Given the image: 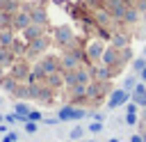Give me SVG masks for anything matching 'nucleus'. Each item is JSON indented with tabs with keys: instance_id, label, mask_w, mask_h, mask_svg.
I'll list each match as a JSON object with an SVG mask.
<instances>
[{
	"instance_id": "obj_1",
	"label": "nucleus",
	"mask_w": 146,
	"mask_h": 142,
	"mask_svg": "<svg viewBox=\"0 0 146 142\" xmlns=\"http://www.w3.org/2000/svg\"><path fill=\"white\" fill-rule=\"evenodd\" d=\"M94 80V71L91 69H75V71H66V85L68 87H78V85H89Z\"/></svg>"
},
{
	"instance_id": "obj_2",
	"label": "nucleus",
	"mask_w": 146,
	"mask_h": 142,
	"mask_svg": "<svg viewBox=\"0 0 146 142\" xmlns=\"http://www.w3.org/2000/svg\"><path fill=\"white\" fill-rule=\"evenodd\" d=\"M89 112L84 110V108H73V105H66V108H62L59 112H57V119L59 121H80L82 117H87Z\"/></svg>"
},
{
	"instance_id": "obj_3",
	"label": "nucleus",
	"mask_w": 146,
	"mask_h": 142,
	"mask_svg": "<svg viewBox=\"0 0 146 142\" xmlns=\"http://www.w3.org/2000/svg\"><path fill=\"white\" fill-rule=\"evenodd\" d=\"M52 39H55V44H57V46H62V48L73 46V27H68V25H59V27L55 30Z\"/></svg>"
},
{
	"instance_id": "obj_4",
	"label": "nucleus",
	"mask_w": 146,
	"mask_h": 142,
	"mask_svg": "<svg viewBox=\"0 0 146 142\" xmlns=\"http://www.w3.org/2000/svg\"><path fill=\"white\" fill-rule=\"evenodd\" d=\"M84 60V55L82 53H78V50H66L64 55H62V69L64 71H75V69H80V62Z\"/></svg>"
},
{
	"instance_id": "obj_5",
	"label": "nucleus",
	"mask_w": 146,
	"mask_h": 142,
	"mask_svg": "<svg viewBox=\"0 0 146 142\" xmlns=\"http://www.w3.org/2000/svg\"><path fill=\"white\" fill-rule=\"evenodd\" d=\"M128 98H132V94H130V92H125L123 87L112 89V92H110V98H107V108H110V110L121 108V105H125V103H128Z\"/></svg>"
},
{
	"instance_id": "obj_6",
	"label": "nucleus",
	"mask_w": 146,
	"mask_h": 142,
	"mask_svg": "<svg viewBox=\"0 0 146 142\" xmlns=\"http://www.w3.org/2000/svg\"><path fill=\"white\" fill-rule=\"evenodd\" d=\"M123 55H119V48H105V53H103V57H100V64H105L110 71H114V66H119L123 60H121Z\"/></svg>"
},
{
	"instance_id": "obj_7",
	"label": "nucleus",
	"mask_w": 146,
	"mask_h": 142,
	"mask_svg": "<svg viewBox=\"0 0 146 142\" xmlns=\"http://www.w3.org/2000/svg\"><path fill=\"white\" fill-rule=\"evenodd\" d=\"M46 76L48 73H55V71H59V66H62V57H55V55H48V57H43L39 64H36Z\"/></svg>"
},
{
	"instance_id": "obj_8",
	"label": "nucleus",
	"mask_w": 146,
	"mask_h": 142,
	"mask_svg": "<svg viewBox=\"0 0 146 142\" xmlns=\"http://www.w3.org/2000/svg\"><path fill=\"white\" fill-rule=\"evenodd\" d=\"M11 25H14L16 30H25L27 25H32V16H30V9H23V11H18V14L11 18Z\"/></svg>"
},
{
	"instance_id": "obj_9",
	"label": "nucleus",
	"mask_w": 146,
	"mask_h": 142,
	"mask_svg": "<svg viewBox=\"0 0 146 142\" xmlns=\"http://www.w3.org/2000/svg\"><path fill=\"white\" fill-rule=\"evenodd\" d=\"M103 53H105V46H103V41H98V39H94V41L87 46V57H89L91 62L100 60V57H103Z\"/></svg>"
},
{
	"instance_id": "obj_10",
	"label": "nucleus",
	"mask_w": 146,
	"mask_h": 142,
	"mask_svg": "<svg viewBox=\"0 0 146 142\" xmlns=\"http://www.w3.org/2000/svg\"><path fill=\"white\" fill-rule=\"evenodd\" d=\"M48 46H50V44H48L46 37H36V39L30 41V46H27V55H39V53H43Z\"/></svg>"
},
{
	"instance_id": "obj_11",
	"label": "nucleus",
	"mask_w": 146,
	"mask_h": 142,
	"mask_svg": "<svg viewBox=\"0 0 146 142\" xmlns=\"http://www.w3.org/2000/svg\"><path fill=\"white\" fill-rule=\"evenodd\" d=\"M66 82V76H62L59 71H55V73H48L46 76V85L50 87V89H57V87H62Z\"/></svg>"
},
{
	"instance_id": "obj_12",
	"label": "nucleus",
	"mask_w": 146,
	"mask_h": 142,
	"mask_svg": "<svg viewBox=\"0 0 146 142\" xmlns=\"http://www.w3.org/2000/svg\"><path fill=\"white\" fill-rule=\"evenodd\" d=\"M132 101H135L137 105L146 108V85H144V82H137V87H135V92H132Z\"/></svg>"
},
{
	"instance_id": "obj_13",
	"label": "nucleus",
	"mask_w": 146,
	"mask_h": 142,
	"mask_svg": "<svg viewBox=\"0 0 146 142\" xmlns=\"http://www.w3.org/2000/svg\"><path fill=\"white\" fill-rule=\"evenodd\" d=\"M23 32H25V39H30V41H32V39L41 37V32H43V25H39V23H32V25H27Z\"/></svg>"
},
{
	"instance_id": "obj_14",
	"label": "nucleus",
	"mask_w": 146,
	"mask_h": 142,
	"mask_svg": "<svg viewBox=\"0 0 146 142\" xmlns=\"http://www.w3.org/2000/svg\"><path fill=\"white\" fill-rule=\"evenodd\" d=\"M11 60H14V53L9 46H0V66H11Z\"/></svg>"
},
{
	"instance_id": "obj_15",
	"label": "nucleus",
	"mask_w": 146,
	"mask_h": 142,
	"mask_svg": "<svg viewBox=\"0 0 146 142\" xmlns=\"http://www.w3.org/2000/svg\"><path fill=\"white\" fill-rule=\"evenodd\" d=\"M30 16H32V23H39V25L46 23V11H43L41 7H32V9H30Z\"/></svg>"
},
{
	"instance_id": "obj_16",
	"label": "nucleus",
	"mask_w": 146,
	"mask_h": 142,
	"mask_svg": "<svg viewBox=\"0 0 146 142\" xmlns=\"http://www.w3.org/2000/svg\"><path fill=\"white\" fill-rule=\"evenodd\" d=\"M112 46H114V48H119V50H121V48H125V46H128V37H125L123 32L112 34Z\"/></svg>"
},
{
	"instance_id": "obj_17",
	"label": "nucleus",
	"mask_w": 146,
	"mask_h": 142,
	"mask_svg": "<svg viewBox=\"0 0 146 142\" xmlns=\"http://www.w3.org/2000/svg\"><path fill=\"white\" fill-rule=\"evenodd\" d=\"M14 112L18 115V119H21V121H27V115H30L32 110L27 108V103H16V105H14Z\"/></svg>"
},
{
	"instance_id": "obj_18",
	"label": "nucleus",
	"mask_w": 146,
	"mask_h": 142,
	"mask_svg": "<svg viewBox=\"0 0 146 142\" xmlns=\"http://www.w3.org/2000/svg\"><path fill=\"white\" fill-rule=\"evenodd\" d=\"M14 76H16L18 80H27V78H30L27 66H25V64H16V66H14Z\"/></svg>"
},
{
	"instance_id": "obj_19",
	"label": "nucleus",
	"mask_w": 146,
	"mask_h": 142,
	"mask_svg": "<svg viewBox=\"0 0 146 142\" xmlns=\"http://www.w3.org/2000/svg\"><path fill=\"white\" fill-rule=\"evenodd\" d=\"M135 87H137V78H135V76H125V78H123V89L132 94Z\"/></svg>"
},
{
	"instance_id": "obj_20",
	"label": "nucleus",
	"mask_w": 146,
	"mask_h": 142,
	"mask_svg": "<svg viewBox=\"0 0 146 142\" xmlns=\"http://www.w3.org/2000/svg\"><path fill=\"white\" fill-rule=\"evenodd\" d=\"M137 18H139V11H137L135 7H128V11H125L123 21H128V23H137Z\"/></svg>"
},
{
	"instance_id": "obj_21",
	"label": "nucleus",
	"mask_w": 146,
	"mask_h": 142,
	"mask_svg": "<svg viewBox=\"0 0 146 142\" xmlns=\"http://www.w3.org/2000/svg\"><path fill=\"white\" fill-rule=\"evenodd\" d=\"M0 82H2V89H7V92H16V82H14V78H0Z\"/></svg>"
},
{
	"instance_id": "obj_22",
	"label": "nucleus",
	"mask_w": 146,
	"mask_h": 142,
	"mask_svg": "<svg viewBox=\"0 0 146 142\" xmlns=\"http://www.w3.org/2000/svg\"><path fill=\"white\" fill-rule=\"evenodd\" d=\"M11 44H14L11 32H0V46H11Z\"/></svg>"
},
{
	"instance_id": "obj_23",
	"label": "nucleus",
	"mask_w": 146,
	"mask_h": 142,
	"mask_svg": "<svg viewBox=\"0 0 146 142\" xmlns=\"http://www.w3.org/2000/svg\"><path fill=\"white\" fill-rule=\"evenodd\" d=\"M144 66H146V57H137V60H132V69L135 71H144Z\"/></svg>"
},
{
	"instance_id": "obj_24",
	"label": "nucleus",
	"mask_w": 146,
	"mask_h": 142,
	"mask_svg": "<svg viewBox=\"0 0 146 142\" xmlns=\"http://www.w3.org/2000/svg\"><path fill=\"white\" fill-rule=\"evenodd\" d=\"M123 121H125L128 126H135V124H137V112H125V115H123Z\"/></svg>"
},
{
	"instance_id": "obj_25",
	"label": "nucleus",
	"mask_w": 146,
	"mask_h": 142,
	"mask_svg": "<svg viewBox=\"0 0 146 142\" xmlns=\"http://www.w3.org/2000/svg\"><path fill=\"white\" fill-rule=\"evenodd\" d=\"M82 135H84V131H82L80 126H75V128H71V133H68V137H71V140H80Z\"/></svg>"
},
{
	"instance_id": "obj_26",
	"label": "nucleus",
	"mask_w": 146,
	"mask_h": 142,
	"mask_svg": "<svg viewBox=\"0 0 146 142\" xmlns=\"http://www.w3.org/2000/svg\"><path fill=\"white\" fill-rule=\"evenodd\" d=\"M41 117H43V115H41V110H32V112L27 115V121H36V124H39V121H41Z\"/></svg>"
},
{
	"instance_id": "obj_27",
	"label": "nucleus",
	"mask_w": 146,
	"mask_h": 142,
	"mask_svg": "<svg viewBox=\"0 0 146 142\" xmlns=\"http://www.w3.org/2000/svg\"><path fill=\"white\" fill-rule=\"evenodd\" d=\"M89 131H91V133H100V131H103V121H91V124H89Z\"/></svg>"
},
{
	"instance_id": "obj_28",
	"label": "nucleus",
	"mask_w": 146,
	"mask_h": 142,
	"mask_svg": "<svg viewBox=\"0 0 146 142\" xmlns=\"http://www.w3.org/2000/svg\"><path fill=\"white\" fill-rule=\"evenodd\" d=\"M25 133H36V121H25Z\"/></svg>"
},
{
	"instance_id": "obj_29",
	"label": "nucleus",
	"mask_w": 146,
	"mask_h": 142,
	"mask_svg": "<svg viewBox=\"0 0 146 142\" xmlns=\"http://www.w3.org/2000/svg\"><path fill=\"white\" fill-rule=\"evenodd\" d=\"M16 140H18V135H16V133H7L0 142H16Z\"/></svg>"
},
{
	"instance_id": "obj_30",
	"label": "nucleus",
	"mask_w": 146,
	"mask_h": 142,
	"mask_svg": "<svg viewBox=\"0 0 146 142\" xmlns=\"http://www.w3.org/2000/svg\"><path fill=\"white\" fill-rule=\"evenodd\" d=\"M91 119H94V121H103V119H105V117H103V115H100V112H91Z\"/></svg>"
},
{
	"instance_id": "obj_31",
	"label": "nucleus",
	"mask_w": 146,
	"mask_h": 142,
	"mask_svg": "<svg viewBox=\"0 0 146 142\" xmlns=\"http://www.w3.org/2000/svg\"><path fill=\"white\" fill-rule=\"evenodd\" d=\"M130 142H144V137H141V133H139V135H132V137H130Z\"/></svg>"
},
{
	"instance_id": "obj_32",
	"label": "nucleus",
	"mask_w": 146,
	"mask_h": 142,
	"mask_svg": "<svg viewBox=\"0 0 146 142\" xmlns=\"http://www.w3.org/2000/svg\"><path fill=\"white\" fill-rule=\"evenodd\" d=\"M139 78H141V80H146V66H144V71L139 73Z\"/></svg>"
},
{
	"instance_id": "obj_33",
	"label": "nucleus",
	"mask_w": 146,
	"mask_h": 142,
	"mask_svg": "<svg viewBox=\"0 0 146 142\" xmlns=\"http://www.w3.org/2000/svg\"><path fill=\"white\" fill-rule=\"evenodd\" d=\"M0 133H7V126L5 124H0Z\"/></svg>"
},
{
	"instance_id": "obj_34",
	"label": "nucleus",
	"mask_w": 146,
	"mask_h": 142,
	"mask_svg": "<svg viewBox=\"0 0 146 142\" xmlns=\"http://www.w3.org/2000/svg\"><path fill=\"white\" fill-rule=\"evenodd\" d=\"M2 119H5V115H2V112H0V124H2Z\"/></svg>"
},
{
	"instance_id": "obj_35",
	"label": "nucleus",
	"mask_w": 146,
	"mask_h": 142,
	"mask_svg": "<svg viewBox=\"0 0 146 142\" xmlns=\"http://www.w3.org/2000/svg\"><path fill=\"white\" fill-rule=\"evenodd\" d=\"M110 142H119V140H116V137H112V140H110Z\"/></svg>"
},
{
	"instance_id": "obj_36",
	"label": "nucleus",
	"mask_w": 146,
	"mask_h": 142,
	"mask_svg": "<svg viewBox=\"0 0 146 142\" xmlns=\"http://www.w3.org/2000/svg\"><path fill=\"white\" fill-rule=\"evenodd\" d=\"M141 137H144V142H146V133H141Z\"/></svg>"
},
{
	"instance_id": "obj_37",
	"label": "nucleus",
	"mask_w": 146,
	"mask_h": 142,
	"mask_svg": "<svg viewBox=\"0 0 146 142\" xmlns=\"http://www.w3.org/2000/svg\"><path fill=\"white\" fill-rule=\"evenodd\" d=\"M144 57H146V46H144Z\"/></svg>"
},
{
	"instance_id": "obj_38",
	"label": "nucleus",
	"mask_w": 146,
	"mask_h": 142,
	"mask_svg": "<svg viewBox=\"0 0 146 142\" xmlns=\"http://www.w3.org/2000/svg\"><path fill=\"white\" fill-rule=\"evenodd\" d=\"M144 119H146V108H144Z\"/></svg>"
},
{
	"instance_id": "obj_39",
	"label": "nucleus",
	"mask_w": 146,
	"mask_h": 142,
	"mask_svg": "<svg viewBox=\"0 0 146 142\" xmlns=\"http://www.w3.org/2000/svg\"><path fill=\"white\" fill-rule=\"evenodd\" d=\"M89 142H96V140H89Z\"/></svg>"
},
{
	"instance_id": "obj_40",
	"label": "nucleus",
	"mask_w": 146,
	"mask_h": 142,
	"mask_svg": "<svg viewBox=\"0 0 146 142\" xmlns=\"http://www.w3.org/2000/svg\"><path fill=\"white\" fill-rule=\"evenodd\" d=\"M0 103H2V98H0Z\"/></svg>"
}]
</instances>
